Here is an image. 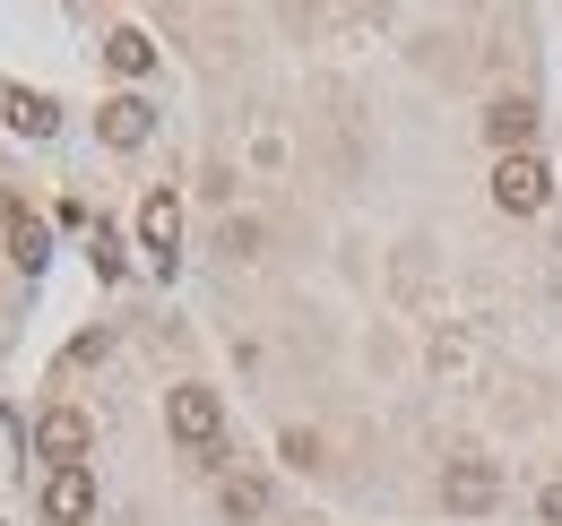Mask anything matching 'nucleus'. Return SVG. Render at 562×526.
<instances>
[{"label": "nucleus", "mask_w": 562, "mask_h": 526, "mask_svg": "<svg viewBox=\"0 0 562 526\" xmlns=\"http://www.w3.org/2000/svg\"><path fill=\"white\" fill-rule=\"evenodd\" d=\"M165 423H173V441H182V449H200V466L225 458V449H216V432H225V405H216V389L182 380V389L165 397Z\"/></svg>", "instance_id": "obj_1"}, {"label": "nucleus", "mask_w": 562, "mask_h": 526, "mask_svg": "<svg viewBox=\"0 0 562 526\" xmlns=\"http://www.w3.org/2000/svg\"><path fill=\"white\" fill-rule=\"evenodd\" d=\"M441 501H450L459 518L493 510V501H502V474H493V458H450V466H441Z\"/></svg>", "instance_id": "obj_2"}, {"label": "nucleus", "mask_w": 562, "mask_h": 526, "mask_svg": "<svg viewBox=\"0 0 562 526\" xmlns=\"http://www.w3.org/2000/svg\"><path fill=\"white\" fill-rule=\"evenodd\" d=\"M546 191H554V182H546V164H537V156H502V164H493V207L537 216V207H546Z\"/></svg>", "instance_id": "obj_3"}, {"label": "nucleus", "mask_w": 562, "mask_h": 526, "mask_svg": "<svg viewBox=\"0 0 562 526\" xmlns=\"http://www.w3.org/2000/svg\"><path fill=\"white\" fill-rule=\"evenodd\" d=\"M35 449L53 466H87V449H95V423L78 414V405H53L44 423H35Z\"/></svg>", "instance_id": "obj_4"}, {"label": "nucleus", "mask_w": 562, "mask_h": 526, "mask_svg": "<svg viewBox=\"0 0 562 526\" xmlns=\"http://www.w3.org/2000/svg\"><path fill=\"white\" fill-rule=\"evenodd\" d=\"M44 518L53 526L95 518V474H87V466H53V474H44Z\"/></svg>", "instance_id": "obj_5"}, {"label": "nucleus", "mask_w": 562, "mask_h": 526, "mask_svg": "<svg viewBox=\"0 0 562 526\" xmlns=\"http://www.w3.org/2000/svg\"><path fill=\"white\" fill-rule=\"evenodd\" d=\"M147 130H156L147 95H113V104L95 113V138H104V147H147Z\"/></svg>", "instance_id": "obj_6"}, {"label": "nucleus", "mask_w": 562, "mask_h": 526, "mask_svg": "<svg viewBox=\"0 0 562 526\" xmlns=\"http://www.w3.org/2000/svg\"><path fill=\"white\" fill-rule=\"evenodd\" d=\"M485 138L502 147V156H528V138H537V104H528V95H502V104L485 113Z\"/></svg>", "instance_id": "obj_7"}, {"label": "nucleus", "mask_w": 562, "mask_h": 526, "mask_svg": "<svg viewBox=\"0 0 562 526\" xmlns=\"http://www.w3.org/2000/svg\"><path fill=\"white\" fill-rule=\"evenodd\" d=\"M139 242L156 251V260H173V242H182V198H173V191H156L139 207Z\"/></svg>", "instance_id": "obj_8"}, {"label": "nucleus", "mask_w": 562, "mask_h": 526, "mask_svg": "<svg viewBox=\"0 0 562 526\" xmlns=\"http://www.w3.org/2000/svg\"><path fill=\"white\" fill-rule=\"evenodd\" d=\"M104 61L122 69V78H147V69H156V44H147L139 26H113V35H104Z\"/></svg>", "instance_id": "obj_9"}, {"label": "nucleus", "mask_w": 562, "mask_h": 526, "mask_svg": "<svg viewBox=\"0 0 562 526\" xmlns=\"http://www.w3.org/2000/svg\"><path fill=\"white\" fill-rule=\"evenodd\" d=\"M9 130H18V138H53V130H61L53 95H26V87H18V95H9Z\"/></svg>", "instance_id": "obj_10"}, {"label": "nucleus", "mask_w": 562, "mask_h": 526, "mask_svg": "<svg viewBox=\"0 0 562 526\" xmlns=\"http://www.w3.org/2000/svg\"><path fill=\"white\" fill-rule=\"evenodd\" d=\"M216 501H225V518H234V526H251L260 510H269V483H260V474H234Z\"/></svg>", "instance_id": "obj_11"}, {"label": "nucleus", "mask_w": 562, "mask_h": 526, "mask_svg": "<svg viewBox=\"0 0 562 526\" xmlns=\"http://www.w3.org/2000/svg\"><path fill=\"white\" fill-rule=\"evenodd\" d=\"M0 216H9V260H18V267H35V260H44V225H26V216H18L9 198H0Z\"/></svg>", "instance_id": "obj_12"}, {"label": "nucleus", "mask_w": 562, "mask_h": 526, "mask_svg": "<svg viewBox=\"0 0 562 526\" xmlns=\"http://www.w3.org/2000/svg\"><path fill=\"white\" fill-rule=\"evenodd\" d=\"M537 510H546V526H562V483H546V501H537Z\"/></svg>", "instance_id": "obj_13"}]
</instances>
